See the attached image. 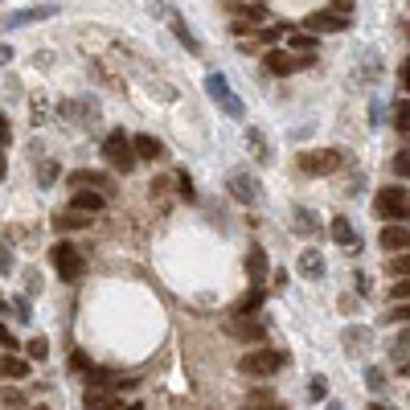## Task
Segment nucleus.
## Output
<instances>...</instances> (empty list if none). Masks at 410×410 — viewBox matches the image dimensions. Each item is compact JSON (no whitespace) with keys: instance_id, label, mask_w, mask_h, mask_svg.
Here are the masks:
<instances>
[{"instance_id":"nucleus-1","label":"nucleus","mask_w":410,"mask_h":410,"mask_svg":"<svg viewBox=\"0 0 410 410\" xmlns=\"http://www.w3.org/2000/svg\"><path fill=\"white\" fill-rule=\"evenodd\" d=\"M283 365H287V353H283V349H250V353L238 361V369L250 373V377H271Z\"/></svg>"},{"instance_id":"nucleus-2","label":"nucleus","mask_w":410,"mask_h":410,"mask_svg":"<svg viewBox=\"0 0 410 410\" xmlns=\"http://www.w3.org/2000/svg\"><path fill=\"white\" fill-rule=\"evenodd\" d=\"M103 156H107V164L111 169H119V173H132L136 169V148H132V139L123 136V132H111V136L103 139Z\"/></svg>"},{"instance_id":"nucleus-3","label":"nucleus","mask_w":410,"mask_h":410,"mask_svg":"<svg viewBox=\"0 0 410 410\" xmlns=\"http://www.w3.org/2000/svg\"><path fill=\"white\" fill-rule=\"evenodd\" d=\"M49 263H53V271L62 275L66 283H74L78 275H83V250L78 246H70V242H53V250H49Z\"/></svg>"},{"instance_id":"nucleus-4","label":"nucleus","mask_w":410,"mask_h":410,"mask_svg":"<svg viewBox=\"0 0 410 410\" xmlns=\"http://www.w3.org/2000/svg\"><path fill=\"white\" fill-rule=\"evenodd\" d=\"M336 169H341V152L336 148H312V152L300 156V173H308V177H328Z\"/></svg>"},{"instance_id":"nucleus-5","label":"nucleus","mask_w":410,"mask_h":410,"mask_svg":"<svg viewBox=\"0 0 410 410\" xmlns=\"http://www.w3.org/2000/svg\"><path fill=\"white\" fill-rule=\"evenodd\" d=\"M377 214L386 222H407L410 218V193L407 189H382L377 193Z\"/></svg>"},{"instance_id":"nucleus-6","label":"nucleus","mask_w":410,"mask_h":410,"mask_svg":"<svg viewBox=\"0 0 410 410\" xmlns=\"http://www.w3.org/2000/svg\"><path fill=\"white\" fill-rule=\"evenodd\" d=\"M205 91L214 94V103L226 111L230 119H242V103L234 99V91H230V83L222 78V74H210V78H205Z\"/></svg>"},{"instance_id":"nucleus-7","label":"nucleus","mask_w":410,"mask_h":410,"mask_svg":"<svg viewBox=\"0 0 410 410\" xmlns=\"http://www.w3.org/2000/svg\"><path fill=\"white\" fill-rule=\"evenodd\" d=\"M349 25H353V17H345V12H336V8L304 17V29H308V33H341V29H349Z\"/></svg>"},{"instance_id":"nucleus-8","label":"nucleus","mask_w":410,"mask_h":410,"mask_svg":"<svg viewBox=\"0 0 410 410\" xmlns=\"http://www.w3.org/2000/svg\"><path fill=\"white\" fill-rule=\"evenodd\" d=\"M226 189H230V193H234V201H242V205H255V201L263 197V185L255 181L250 173H230Z\"/></svg>"},{"instance_id":"nucleus-9","label":"nucleus","mask_w":410,"mask_h":410,"mask_svg":"<svg viewBox=\"0 0 410 410\" xmlns=\"http://www.w3.org/2000/svg\"><path fill=\"white\" fill-rule=\"evenodd\" d=\"M226 332L234 336V341H246V345H259V341L267 336V328H263L259 320H250V316H234V320H226Z\"/></svg>"},{"instance_id":"nucleus-10","label":"nucleus","mask_w":410,"mask_h":410,"mask_svg":"<svg viewBox=\"0 0 410 410\" xmlns=\"http://www.w3.org/2000/svg\"><path fill=\"white\" fill-rule=\"evenodd\" d=\"M152 12H156V17H164V21L173 25V33H177V42H181V46L189 49V53H201V42H197V37H193V33L185 29V21L177 17V12H173V8H169V4H152Z\"/></svg>"},{"instance_id":"nucleus-11","label":"nucleus","mask_w":410,"mask_h":410,"mask_svg":"<svg viewBox=\"0 0 410 410\" xmlns=\"http://www.w3.org/2000/svg\"><path fill=\"white\" fill-rule=\"evenodd\" d=\"M377 242H382V250H386V255L410 250V226H407V222H390V226L377 234Z\"/></svg>"},{"instance_id":"nucleus-12","label":"nucleus","mask_w":410,"mask_h":410,"mask_svg":"<svg viewBox=\"0 0 410 410\" xmlns=\"http://www.w3.org/2000/svg\"><path fill=\"white\" fill-rule=\"evenodd\" d=\"M58 8L53 4H37V8H17V12H4V29H21V25H33V21H49Z\"/></svg>"},{"instance_id":"nucleus-13","label":"nucleus","mask_w":410,"mask_h":410,"mask_svg":"<svg viewBox=\"0 0 410 410\" xmlns=\"http://www.w3.org/2000/svg\"><path fill=\"white\" fill-rule=\"evenodd\" d=\"M267 271H271V263H267V250H263V246H250V250H246V275L255 279V287H263Z\"/></svg>"},{"instance_id":"nucleus-14","label":"nucleus","mask_w":410,"mask_h":410,"mask_svg":"<svg viewBox=\"0 0 410 410\" xmlns=\"http://www.w3.org/2000/svg\"><path fill=\"white\" fill-rule=\"evenodd\" d=\"M230 12H234V21H246V25H259V21H267V17H271V8H267V4H259V0L234 4Z\"/></svg>"},{"instance_id":"nucleus-15","label":"nucleus","mask_w":410,"mask_h":410,"mask_svg":"<svg viewBox=\"0 0 410 410\" xmlns=\"http://www.w3.org/2000/svg\"><path fill=\"white\" fill-rule=\"evenodd\" d=\"M341 341H345V349H349V353H353V349L361 353V349H369V341H373V332H369L365 324H349V328L341 332Z\"/></svg>"},{"instance_id":"nucleus-16","label":"nucleus","mask_w":410,"mask_h":410,"mask_svg":"<svg viewBox=\"0 0 410 410\" xmlns=\"http://www.w3.org/2000/svg\"><path fill=\"white\" fill-rule=\"evenodd\" d=\"M296 267H300L304 279H320V275H324V255H320L316 246H308V250L300 255V263H296Z\"/></svg>"},{"instance_id":"nucleus-17","label":"nucleus","mask_w":410,"mask_h":410,"mask_svg":"<svg viewBox=\"0 0 410 410\" xmlns=\"http://www.w3.org/2000/svg\"><path fill=\"white\" fill-rule=\"evenodd\" d=\"M103 205H107V193H99V189H78V193H74V210L99 214Z\"/></svg>"},{"instance_id":"nucleus-18","label":"nucleus","mask_w":410,"mask_h":410,"mask_svg":"<svg viewBox=\"0 0 410 410\" xmlns=\"http://www.w3.org/2000/svg\"><path fill=\"white\" fill-rule=\"evenodd\" d=\"M53 226H58V230H83V226H91V214L70 205V210H62V214L53 218Z\"/></svg>"},{"instance_id":"nucleus-19","label":"nucleus","mask_w":410,"mask_h":410,"mask_svg":"<svg viewBox=\"0 0 410 410\" xmlns=\"http://www.w3.org/2000/svg\"><path fill=\"white\" fill-rule=\"evenodd\" d=\"M132 148H136L139 160H160V156H164V144H160L156 136H136L132 139Z\"/></svg>"},{"instance_id":"nucleus-20","label":"nucleus","mask_w":410,"mask_h":410,"mask_svg":"<svg viewBox=\"0 0 410 410\" xmlns=\"http://www.w3.org/2000/svg\"><path fill=\"white\" fill-rule=\"evenodd\" d=\"M87 410H119V402H115V394H111V390L91 386V390H87Z\"/></svg>"},{"instance_id":"nucleus-21","label":"nucleus","mask_w":410,"mask_h":410,"mask_svg":"<svg viewBox=\"0 0 410 410\" xmlns=\"http://www.w3.org/2000/svg\"><path fill=\"white\" fill-rule=\"evenodd\" d=\"M332 242H336V246H353V250L361 246V238H357V230L349 226L345 218H336V222H332Z\"/></svg>"},{"instance_id":"nucleus-22","label":"nucleus","mask_w":410,"mask_h":410,"mask_svg":"<svg viewBox=\"0 0 410 410\" xmlns=\"http://www.w3.org/2000/svg\"><path fill=\"white\" fill-rule=\"evenodd\" d=\"M267 70H271V74H291V70H300V62H296L291 53H283V49H271V53H267Z\"/></svg>"},{"instance_id":"nucleus-23","label":"nucleus","mask_w":410,"mask_h":410,"mask_svg":"<svg viewBox=\"0 0 410 410\" xmlns=\"http://www.w3.org/2000/svg\"><path fill=\"white\" fill-rule=\"evenodd\" d=\"M0 377H21V382H25V377H29V361L4 353V357H0Z\"/></svg>"},{"instance_id":"nucleus-24","label":"nucleus","mask_w":410,"mask_h":410,"mask_svg":"<svg viewBox=\"0 0 410 410\" xmlns=\"http://www.w3.org/2000/svg\"><path fill=\"white\" fill-rule=\"evenodd\" d=\"M70 185H74V189H87V185H94V189H111V181H107L103 173H94V169H83V173H70Z\"/></svg>"},{"instance_id":"nucleus-25","label":"nucleus","mask_w":410,"mask_h":410,"mask_svg":"<svg viewBox=\"0 0 410 410\" xmlns=\"http://www.w3.org/2000/svg\"><path fill=\"white\" fill-rule=\"evenodd\" d=\"M259 308H263V291L255 287V291H246V296L234 304V316H250V312H259Z\"/></svg>"},{"instance_id":"nucleus-26","label":"nucleus","mask_w":410,"mask_h":410,"mask_svg":"<svg viewBox=\"0 0 410 410\" xmlns=\"http://www.w3.org/2000/svg\"><path fill=\"white\" fill-rule=\"evenodd\" d=\"M390 119H394V128H398V132H410V99H398V103H394Z\"/></svg>"},{"instance_id":"nucleus-27","label":"nucleus","mask_w":410,"mask_h":410,"mask_svg":"<svg viewBox=\"0 0 410 410\" xmlns=\"http://www.w3.org/2000/svg\"><path fill=\"white\" fill-rule=\"evenodd\" d=\"M312 37H316V33H308V29H304V33H287V49H296V53H312V46H316Z\"/></svg>"},{"instance_id":"nucleus-28","label":"nucleus","mask_w":410,"mask_h":410,"mask_svg":"<svg viewBox=\"0 0 410 410\" xmlns=\"http://www.w3.org/2000/svg\"><path fill=\"white\" fill-rule=\"evenodd\" d=\"M365 386H369L373 394H382V390H386V369H382V365H369V369H365Z\"/></svg>"},{"instance_id":"nucleus-29","label":"nucleus","mask_w":410,"mask_h":410,"mask_svg":"<svg viewBox=\"0 0 410 410\" xmlns=\"http://www.w3.org/2000/svg\"><path fill=\"white\" fill-rule=\"evenodd\" d=\"M316 214H312V210H304V205H300V210H296V230H300V234H316Z\"/></svg>"},{"instance_id":"nucleus-30","label":"nucleus","mask_w":410,"mask_h":410,"mask_svg":"<svg viewBox=\"0 0 410 410\" xmlns=\"http://www.w3.org/2000/svg\"><path fill=\"white\" fill-rule=\"evenodd\" d=\"M386 320H390V324H410V300H398V304L386 312Z\"/></svg>"},{"instance_id":"nucleus-31","label":"nucleus","mask_w":410,"mask_h":410,"mask_svg":"<svg viewBox=\"0 0 410 410\" xmlns=\"http://www.w3.org/2000/svg\"><path fill=\"white\" fill-rule=\"evenodd\" d=\"M246 144L259 152V160H271V148H267V139H263V132H246Z\"/></svg>"},{"instance_id":"nucleus-32","label":"nucleus","mask_w":410,"mask_h":410,"mask_svg":"<svg viewBox=\"0 0 410 410\" xmlns=\"http://www.w3.org/2000/svg\"><path fill=\"white\" fill-rule=\"evenodd\" d=\"M49 357V341L46 336H33V341H29V361H46Z\"/></svg>"},{"instance_id":"nucleus-33","label":"nucleus","mask_w":410,"mask_h":410,"mask_svg":"<svg viewBox=\"0 0 410 410\" xmlns=\"http://www.w3.org/2000/svg\"><path fill=\"white\" fill-rule=\"evenodd\" d=\"M0 402H4V410H21L25 407V390H0Z\"/></svg>"},{"instance_id":"nucleus-34","label":"nucleus","mask_w":410,"mask_h":410,"mask_svg":"<svg viewBox=\"0 0 410 410\" xmlns=\"http://www.w3.org/2000/svg\"><path fill=\"white\" fill-rule=\"evenodd\" d=\"M390 275H398V279L410 275V250H398V255L390 259Z\"/></svg>"},{"instance_id":"nucleus-35","label":"nucleus","mask_w":410,"mask_h":410,"mask_svg":"<svg viewBox=\"0 0 410 410\" xmlns=\"http://www.w3.org/2000/svg\"><path fill=\"white\" fill-rule=\"evenodd\" d=\"M308 394H312V402H320V398H328V377H324V373H316V377L308 382Z\"/></svg>"},{"instance_id":"nucleus-36","label":"nucleus","mask_w":410,"mask_h":410,"mask_svg":"<svg viewBox=\"0 0 410 410\" xmlns=\"http://www.w3.org/2000/svg\"><path fill=\"white\" fill-rule=\"evenodd\" d=\"M390 300H410V275H402V279L390 287Z\"/></svg>"},{"instance_id":"nucleus-37","label":"nucleus","mask_w":410,"mask_h":410,"mask_svg":"<svg viewBox=\"0 0 410 410\" xmlns=\"http://www.w3.org/2000/svg\"><path fill=\"white\" fill-rule=\"evenodd\" d=\"M407 353H410V328L398 336V341H394V357H398V365L407 361Z\"/></svg>"},{"instance_id":"nucleus-38","label":"nucleus","mask_w":410,"mask_h":410,"mask_svg":"<svg viewBox=\"0 0 410 410\" xmlns=\"http://www.w3.org/2000/svg\"><path fill=\"white\" fill-rule=\"evenodd\" d=\"M394 173H398V177H410V152H398V156H394Z\"/></svg>"},{"instance_id":"nucleus-39","label":"nucleus","mask_w":410,"mask_h":410,"mask_svg":"<svg viewBox=\"0 0 410 410\" xmlns=\"http://www.w3.org/2000/svg\"><path fill=\"white\" fill-rule=\"evenodd\" d=\"M0 345H4L8 353H17V349H21V345H17V336H12V332H8L4 324H0Z\"/></svg>"},{"instance_id":"nucleus-40","label":"nucleus","mask_w":410,"mask_h":410,"mask_svg":"<svg viewBox=\"0 0 410 410\" xmlns=\"http://www.w3.org/2000/svg\"><path fill=\"white\" fill-rule=\"evenodd\" d=\"M12 312H17L21 320H29V316H33V308H29V300H25V296H21V300H12Z\"/></svg>"},{"instance_id":"nucleus-41","label":"nucleus","mask_w":410,"mask_h":410,"mask_svg":"<svg viewBox=\"0 0 410 410\" xmlns=\"http://www.w3.org/2000/svg\"><path fill=\"white\" fill-rule=\"evenodd\" d=\"M49 181H58V164H53V160L42 164V185H49Z\"/></svg>"},{"instance_id":"nucleus-42","label":"nucleus","mask_w":410,"mask_h":410,"mask_svg":"<svg viewBox=\"0 0 410 410\" xmlns=\"http://www.w3.org/2000/svg\"><path fill=\"white\" fill-rule=\"evenodd\" d=\"M279 33H283L279 25H267V29H259V42H279Z\"/></svg>"},{"instance_id":"nucleus-43","label":"nucleus","mask_w":410,"mask_h":410,"mask_svg":"<svg viewBox=\"0 0 410 410\" xmlns=\"http://www.w3.org/2000/svg\"><path fill=\"white\" fill-rule=\"evenodd\" d=\"M177 185H181V197H185V201H193V197H197V193H193V181H189V177H181Z\"/></svg>"},{"instance_id":"nucleus-44","label":"nucleus","mask_w":410,"mask_h":410,"mask_svg":"<svg viewBox=\"0 0 410 410\" xmlns=\"http://www.w3.org/2000/svg\"><path fill=\"white\" fill-rule=\"evenodd\" d=\"M332 8L345 12V17H353V0H332Z\"/></svg>"},{"instance_id":"nucleus-45","label":"nucleus","mask_w":410,"mask_h":410,"mask_svg":"<svg viewBox=\"0 0 410 410\" xmlns=\"http://www.w3.org/2000/svg\"><path fill=\"white\" fill-rule=\"evenodd\" d=\"M398 83H402V91H410V62H402V70H398Z\"/></svg>"},{"instance_id":"nucleus-46","label":"nucleus","mask_w":410,"mask_h":410,"mask_svg":"<svg viewBox=\"0 0 410 410\" xmlns=\"http://www.w3.org/2000/svg\"><path fill=\"white\" fill-rule=\"evenodd\" d=\"M8 271H12V259H8V250L0 246V275H8Z\"/></svg>"},{"instance_id":"nucleus-47","label":"nucleus","mask_w":410,"mask_h":410,"mask_svg":"<svg viewBox=\"0 0 410 410\" xmlns=\"http://www.w3.org/2000/svg\"><path fill=\"white\" fill-rule=\"evenodd\" d=\"M8 144V119H4V111H0V148Z\"/></svg>"},{"instance_id":"nucleus-48","label":"nucleus","mask_w":410,"mask_h":410,"mask_svg":"<svg viewBox=\"0 0 410 410\" xmlns=\"http://www.w3.org/2000/svg\"><path fill=\"white\" fill-rule=\"evenodd\" d=\"M357 291H361V296H369V291H373V287H369V275H357Z\"/></svg>"},{"instance_id":"nucleus-49","label":"nucleus","mask_w":410,"mask_h":410,"mask_svg":"<svg viewBox=\"0 0 410 410\" xmlns=\"http://www.w3.org/2000/svg\"><path fill=\"white\" fill-rule=\"evenodd\" d=\"M8 62H12V49H8V46H0V66H8Z\"/></svg>"},{"instance_id":"nucleus-50","label":"nucleus","mask_w":410,"mask_h":410,"mask_svg":"<svg viewBox=\"0 0 410 410\" xmlns=\"http://www.w3.org/2000/svg\"><path fill=\"white\" fill-rule=\"evenodd\" d=\"M242 410H287V407H267V402H263V407H255V402H246Z\"/></svg>"},{"instance_id":"nucleus-51","label":"nucleus","mask_w":410,"mask_h":410,"mask_svg":"<svg viewBox=\"0 0 410 410\" xmlns=\"http://www.w3.org/2000/svg\"><path fill=\"white\" fill-rule=\"evenodd\" d=\"M369 410H394V407H382V402H373V407H369Z\"/></svg>"},{"instance_id":"nucleus-52","label":"nucleus","mask_w":410,"mask_h":410,"mask_svg":"<svg viewBox=\"0 0 410 410\" xmlns=\"http://www.w3.org/2000/svg\"><path fill=\"white\" fill-rule=\"evenodd\" d=\"M0 177H4V148H0Z\"/></svg>"},{"instance_id":"nucleus-53","label":"nucleus","mask_w":410,"mask_h":410,"mask_svg":"<svg viewBox=\"0 0 410 410\" xmlns=\"http://www.w3.org/2000/svg\"><path fill=\"white\" fill-rule=\"evenodd\" d=\"M402 373H407V377H410V357H407V361H402Z\"/></svg>"},{"instance_id":"nucleus-54","label":"nucleus","mask_w":410,"mask_h":410,"mask_svg":"<svg viewBox=\"0 0 410 410\" xmlns=\"http://www.w3.org/2000/svg\"><path fill=\"white\" fill-rule=\"evenodd\" d=\"M328 410H341V402H328Z\"/></svg>"},{"instance_id":"nucleus-55","label":"nucleus","mask_w":410,"mask_h":410,"mask_svg":"<svg viewBox=\"0 0 410 410\" xmlns=\"http://www.w3.org/2000/svg\"><path fill=\"white\" fill-rule=\"evenodd\" d=\"M128 410H144V407H139V402H132V407H128Z\"/></svg>"},{"instance_id":"nucleus-56","label":"nucleus","mask_w":410,"mask_h":410,"mask_svg":"<svg viewBox=\"0 0 410 410\" xmlns=\"http://www.w3.org/2000/svg\"><path fill=\"white\" fill-rule=\"evenodd\" d=\"M33 410H49V407H33Z\"/></svg>"}]
</instances>
